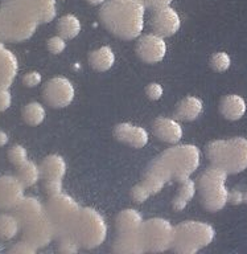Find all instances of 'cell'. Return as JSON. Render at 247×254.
<instances>
[{
    "label": "cell",
    "instance_id": "5bb4252c",
    "mask_svg": "<svg viewBox=\"0 0 247 254\" xmlns=\"http://www.w3.org/2000/svg\"><path fill=\"white\" fill-rule=\"evenodd\" d=\"M23 183L17 176H1L0 178V209H15L24 196Z\"/></svg>",
    "mask_w": 247,
    "mask_h": 254
},
{
    "label": "cell",
    "instance_id": "9a60e30c",
    "mask_svg": "<svg viewBox=\"0 0 247 254\" xmlns=\"http://www.w3.org/2000/svg\"><path fill=\"white\" fill-rule=\"evenodd\" d=\"M152 132L155 134L157 139L161 142L179 143L183 138V127L176 119L165 118V117H159L152 123Z\"/></svg>",
    "mask_w": 247,
    "mask_h": 254
},
{
    "label": "cell",
    "instance_id": "ba28073f",
    "mask_svg": "<svg viewBox=\"0 0 247 254\" xmlns=\"http://www.w3.org/2000/svg\"><path fill=\"white\" fill-rule=\"evenodd\" d=\"M81 206L78 202L65 193L52 196L47 204V213L54 228V236L62 237L72 233L73 225L76 222ZM72 236V234H70Z\"/></svg>",
    "mask_w": 247,
    "mask_h": 254
},
{
    "label": "cell",
    "instance_id": "e0dca14e",
    "mask_svg": "<svg viewBox=\"0 0 247 254\" xmlns=\"http://www.w3.org/2000/svg\"><path fill=\"white\" fill-rule=\"evenodd\" d=\"M19 71L16 56L0 41V86L9 87Z\"/></svg>",
    "mask_w": 247,
    "mask_h": 254
},
{
    "label": "cell",
    "instance_id": "9c48e42d",
    "mask_svg": "<svg viewBox=\"0 0 247 254\" xmlns=\"http://www.w3.org/2000/svg\"><path fill=\"white\" fill-rule=\"evenodd\" d=\"M142 242L146 252H164L173 244L175 226L168 220L155 217L143 221L139 229Z\"/></svg>",
    "mask_w": 247,
    "mask_h": 254
},
{
    "label": "cell",
    "instance_id": "d6a6232c",
    "mask_svg": "<svg viewBox=\"0 0 247 254\" xmlns=\"http://www.w3.org/2000/svg\"><path fill=\"white\" fill-rule=\"evenodd\" d=\"M149 196H152L151 192L148 190V188L144 186L143 183L136 184V186L131 190L132 200L135 202H138V204H143V202H146Z\"/></svg>",
    "mask_w": 247,
    "mask_h": 254
},
{
    "label": "cell",
    "instance_id": "4dcf8cb0",
    "mask_svg": "<svg viewBox=\"0 0 247 254\" xmlns=\"http://www.w3.org/2000/svg\"><path fill=\"white\" fill-rule=\"evenodd\" d=\"M8 159L13 166L19 167L28 160V152H27L24 146L15 144V146H12L8 150Z\"/></svg>",
    "mask_w": 247,
    "mask_h": 254
},
{
    "label": "cell",
    "instance_id": "f546056e",
    "mask_svg": "<svg viewBox=\"0 0 247 254\" xmlns=\"http://www.w3.org/2000/svg\"><path fill=\"white\" fill-rule=\"evenodd\" d=\"M231 65L230 56L226 52H215L210 57V66L215 71H226Z\"/></svg>",
    "mask_w": 247,
    "mask_h": 254
},
{
    "label": "cell",
    "instance_id": "cb8c5ba5",
    "mask_svg": "<svg viewBox=\"0 0 247 254\" xmlns=\"http://www.w3.org/2000/svg\"><path fill=\"white\" fill-rule=\"evenodd\" d=\"M142 224H143L142 214L136 209H131V208L122 210L116 217V229L119 233L138 232Z\"/></svg>",
    "mask_w": 247,
    "mask_h": 254
},
{
    "label": "cell",
    "instance_id": "4316f807",
    "mask_svg": "<svg viewBox=\"0 0 247 254\" xmlns=\"http://www.w3.org/2000/svg\"><path fill=\"white\" fill-rule=\"evenodd\" d=\"M17 178L24 187L35 186L41 178L40 166H37L35 162L27 160L21 166L17 167Z\"/></svg>",
    "mask_w": 247,
    "mask_h": 254
},
{
    "label": "cell",
    "instance_id": "44dd1931",
    "mask_svg": "<svg viewBox=\"0 0 247 254\" xmlns=\"http://www.w3.org/2000/svg\"><path fill=\"white\" fill-rule=\"evenodd\" d=\"M112 250L120 254H139L146 252L139 230L131 233H119V237L114 242Z\"/></svg>",
    "mask_w": 247,
    "mask_h": 254
},
{
    "label": "cell",
    "instance_id": "f1b7e54d",
    "mask_svg": "<svg viewBox=\"0 0 247 254\" xmlns=\"http://www.w3.org/2000/svg\"><path fill=\"white\" fill-rule=\"evenodd\" d=\"M45 117H47V111L44 106L39 102L28 103L23 109V119L29 126H39L44 122Z\"/></svg>",
    "mask_w": 247,
    "mask_h": 254
},
{
    "label": "cell",
    "instance_id": "60d3db41",
    "mask_svg": "<svg viewBox=\"0 0 247 254\" xmlns=\"http://www.w3.org/2000/svg\"><path fill=\"white\" fill-rule=\"evenodd\" d=\"M243 197L245 194H242L238 190H233V193H229V201L233 202V204H239V202L243 201Z\"/></svg>",
    "mask_w": 247,
    "mask_h": 254
},
{
    "label": "cell",
    "instance_id": "484cf974",
    "mask_svg": "<svg viewBox=\"0 0 247 254\" xmlns=\"http://www.w3.org/2000/svg\"><path fill=\"white\" fill-rule=\"evenodd\" d=\"M196 194V183L192 180L191 178L185 179L184 182H181L180 190L177 192L175 197H173V202L172 205L176 210H183L185 206L191 202V200L195 197Z\"/></svg>",
    "mask_w": 247,
    "mask_h": 254
},
{
    "label": "cell",
    "instance_id": "d4e9b609",
    "mask_svg": "<svg viewBox=\"0 0 247 254\" xmlns=\"http://www.w3.org/2000/svg\"><path fill=\"white\" fill-rule=\"evenodd\" d=\"M81 28H82V25H81L80 19L72 13L62 16L57 23V32L65 40H72L77 37L80 35Z\"/></svg>",
    "mask_w": 247,
    "mask_h": 254
},
{
    "label": "cell",
    "instance_id": "277c9868",
    "mask_svg": "<svg viewBox=\"0 0 247 254\" xmlns=\"http://www.w3.org/2000/svg\"><path fill=\"white\" fill-rule=\"evenodd\" d=\"M206 156L211 166L227 174H239L247 168V138L213 140L206 146Z\"/></svg>",
    "mask_w": 247,
    "mask_h": 254
},
{
    "label": "cell",
    "instance_id": "7bdbcfd3",
    "mask_svg": "<svg viewBox=\"0 0 247 254\" xmlns=\"http://www.w3.org/2000/svg\"><path fill=\"white\" fill-rule=\"evenodd\" d=\"M106 0H88L89 4H93V5H99V4H104Z\"/></svg>",
    "mask_w": 247,
    "mask_h": 254
},
{
    "label": "cell",
    "instance_id": "ac0fdd59",
    "mask_svg": "<svg viewBox=\"0 0 247 254\" xmlns=\"http://www.w3.org/2000/svg\"><path fill=\"white\" fill-rule=\"evenodd\" d=\"M27 8L39 23H49L56 16V0H12Z\"/></svg>",
    "mask_w": 247,
    "mask_h": 254
},
{
    "label": "cell",
    "instance_id": "ee69618b",
    "mask_svg": "<svg viewBox=\"0 0 247 254\" xmlns=\"http://www.w3.org/2000/svg\"><path fill=\"white\" fill-rule=\"evenodd\" d=\"M243 200L247 202V190H246V193H245V197H243Z\"/></svg>",
    "mask_w": 247,
    "mask_h": 254
},
{
    "label": "cell",
    "instance_id": "83f0119b",
    "mask_svg": "<svg viewBox=\"0 0 247 254\" xmlns=\"http://www.w3.org/2000/svg\"><path fill=\"white\" fill-rule=\"evenodd\" d=\"M21 225L16 214H0V240H12L17 236Z\"/></svg>",
    "mask_w": 247,
    "mask_h": 254
},
{
    "label": "cell",
    "instance_id": "5b68a950",
    "mask_svg": "<svg viewBox=\"0 0 247 254\" xmlns=\"http://www.w3.org/2000/svg\"><path fill=\"white\" fill-rule=\"evenodd\" d=\"M214 228L206 222L184 221L175 226L172 248L176 253H197L214 240Z\"/></svg>",
    "mask_w": 247,
    "mask_h": 254
},
{
    "label": "cell",
    "instance_id": "ab89813d",
    "mask_svg": "<svg viewBox=\"0 0 247 254\" xmlns=\"http://www.w3.org/2000/svg\"><path fill=\"white\" fill-rule=\"evenodd\" d=\"M172 1H173V0H146V3L144 4L155 11V9H160V8L169 7L172 4Z\"/></svg>",
    "mask_w": 247,
    "mask_h": 254
},
{
    "label": "cell",
    "instance_id": "836d02e7",
    "mask_svg": "<svg viewBox=\"0 0 247 254\" xmlns=\"http://www.w3.org/2000/svg\"><path fill=\"white\" fill-rule=\"evenodd\" d=\"M65 48H66V41L60 35L53 36V37L48 40V51L52 55H60V53L65 51Z\"/></svg>",
    "mask_w": 247,
    "mask_h": 254
},
{
    "label": "cell",
    "instance_id": "1f68e13d",
    "mask_svg": "<svg viewBox=\"0 0 247 254\" xmlns=\"http://www.w3.org/2000/svg\"><path fill=\"white\" fill-rule=\"evenodd\" d=\"M58 240H60L58 250H60L61 253L72 254V253H77V252H78V242L74 240V237H73V236H70V234H66V236L58 237Z\"/></svg>",
    "mask_w": 247,
    "mask_h": 254
},
{
    "label": "cell",
    "instance_id": "3957f363",
    "mask_svg": "<svg viewBox=\"0 0 247 254\" xmlns=\"http://www.w3.org/2000/svg\"><path fill=\"white\" fill-rule=\"evenodd\" d=\"M39 24L36 17L19 3L5 0L0 5V41L3 43H17L29 39Z\"/></svg>",
    "mask_w": 247,
    "mask_h": 254
},
{
    "label": "cell",
    "instance_id": "8fae6325",
    "mask_svg": "<svg viewBox=\"0 0 247 254\" xmlns=\"http://www.w3.org/2000/svg\"><path fill=\"white\" fill-rule=\"evenodd\" d=\"M76 90L73 83L65 77H53L45 83L43 97L45 102L54 109H64L73 102Z\"/></svg>",
    "mask_w": 247,
    "mask_h": 254
},
{
    "label": "cell",
    "instance_id": "d590c367",
    "mask_svg": "<svg viewBox=\"0 0 247 254\" xmlns=\"http://www.w3.org/2000/svg\"><path fill=\"white\" fill-rule=\"evenodd\" d=\"M146 94H147L148 98L152 99V101H157V99H160L163 97L164 89L160 83L151 82L148 83L147 87H146Z\"/></svg>",
    "mask_w": 247,
    "mask_h": 254
},
{
    "label": "cell",
    "instance_id": "2e32d148",
    "mask_svg": "<svg viewBox=\"0 0 247 254\" xmlns=\"http://www.w3.org/2000/svg\"><path fill=\"white\" fill-rule=\"evenodd\" d=\"M114 135L119 142L127 143L134 148H142L148 143V132L146 128L132 123H119L114 128Z\"/></svg>",
    "mask_w": 247,
    "mask_h": 254
},
{
    "label": "cell",
    "instance_id": "74e56055",
    "mask_svg": "<svg viewBox=\"0 0 247 254\" xmlns=\"http://www.w3.org/2000/svg\"><path fill=\"white\" fill-rule=\"evenodd\" d=\"M41 79H43V77L39 71H29L23 77V83L27 87H35L40 85Z\"/></svg>",
    "mask_w": 247,
    "mask_h": 254
},
{
    "label": "cell",
    "instance_id": "b9f144b4",
    "mask_svg": "<svg viewBox=\"0 0 247 254\" xmlns=\"http://www.w3.org/2000/svg\"><path fill=\"white\" fill-rule=\"evenodd\" d=\"M8 143V135L4 131H0V147L5 146Z\"/></svg>",
    "mask_w": 247,
    "mask_h": 254
},
{
    "label": "cell",
    "instance_id": "7c38bea8",
    "mask_svg": "<svg viewBox=\"0 0 247 254\" xmlns=\"http://www.w3.org/2000/svg\"><path fill=\"white\" fill-rule=\"evenodd\" d=\"M136 53L144 63H160L167 55V43L163 36L156 33L143 35L136 43Z\"/></svg>",
    "mask_w": 247,
    "mask_h": 254
},
{
    "label": "cell",
    "instance_id": "603a6c76",
    "mask_svg": "<svg viewBox=\"0 0 247 254\" xmlns=\"http://www.w3.org/2000/svg\"><path fill=\"white\" fill-rule=\"evenodd\" d=\"M89 64L98 71L110 70L115 64V55L110 47H100L89 55Z\"/></svg>",
    "mask_w": 247,
    "mask_h": 254
},
{
    "label": "cell",
    "instance_id": "8d00e7d4",
    "mask_svg": "<svg viewBox=\"0 0 247 254\" xmlns=\"http://www.w3.org/2000/svg\"><path fill=\"white\" fill-rule=\"evenodd\" d=\"M37 250V248L32 245V244H29L28 241H24V242H19L16 244L15 246L11 248V253H15V254H32L35 253Z\"/></svg>",
    "mask_w": 247,
    "mask_h": 254
},
{
    "label": "cell",
    "instance_id": "d6986e66",
    "mask_svg": "<svg viewBox=\"0 0 247 254\" xmlns=\"http://www.w3.org/2000/svg\"><path fill=\"white\" fill-rule=\"evenodd\" d=\"M246 101L238 94L225 95L219 103V111L223 118L229 121H238L246 114Z\"/></svg>",
    "mask_w": 247,
    "mask_h": 254
},
{
    "label": "cell",
    "instance_id": "7a4b0ae2",
    "mask_svg": "<svg viewBox=\"0 0 247 254\" xmlns=\"http://www.w3.org/2000/svg\"><path fill=\"white\" fill-rule=\"evenodd\" d=\"M146 4L142 0H106L100 9V20L115 36L132 40L144 27Z\"/></svg>",
    "mask_w": 247,
    "mask_h": 254
},
{
    "label": "cell",
    "instance_id": "7402d4cb",
    "mask_svg": "<svg viewBox=\"0 0 247 254\" xmlns=\"http://www.w3.org/2000/svg\"><path fill=\"white\" fill-rule=\"evenodd\" d=\"M41 178L44 180L48 179H56V180H62V178L66 174V163L64 158L57 154H52L41 162L40 164Z\"/></svg>",
    "mask_w": 247,
    "mask_h": 254
},
{
    "label": "cell",
    "instance_id": "30bf717a",
    "mask_svg": "<svg viewBox=\"0 0 247 254\" xmlns=\"http://www.w3.org/2000/svg\"><path fill=\"white\" fill-rule=\"evenodd\" d=\"M20 225L24 233L25 241L32 244L37 249L48 245L54 236V228L47 213V209L28 220L21 221Z\"/></svg>",
    "mask_w": 247,
    "mask_h": 254
},
{
    "label": "cell",
    "instance_id": "4fadbf2b",
    "mask_svg": "<svg viewBox=\"0 0 247 254\" xmlns=\"http://www.w3.org/2000/svg\"><path fill=\"white\" fill-rule=\"evenodd\" d=\"M151 27L156 35L169 37L179 32L181 27V19L177 11L169 5L153 11L151 16Z\"/></svg>",
    "mask_w": 247,
    "mask_h": 254
},
{
    "label": "cell",
    "instance_id": "52a82bcc",
    "mask_svg": "<svg viewBox=\"0 0 247 254\" xmlns=\"http://www.w3.org/2000/svg\"><path fill=\"white\" fill-rule=\"evenodd\" d=\"M227 172L211 166L198 179V190L202 205L210 212L221 210L229 201L226 188Z\"/></svg>",
    "mask_w": 247,
    "mask_h": 254
},
{
    "label": "cell",
    "instance_id": "f6af8a7d",
    "mask_svg": "<svg viewBox=\"0 0 247 254\" xmlns=\"http://www.w3.org/2000/svg\"><path fill=\"white\" fill-rule=\"evenodd\" d=\"M142 1H143V3H146V0H142Z\"/></svg>",
    "mask_w": 247,
    "mask_h": 254
},
{
    "label": "cell",
    "instance_id": "f35d334b",
    "mask_svg": "<svg viewBox=\"0 0 247 254\" xmlns=\"http://www.w3.org/2000/svg\"><path fill=\"white\" fill-rule=\"evenodd\" d=\"M11 102H12V97L8 87L0 86V111L7 110L11 106Z\"/></svg>",
    "mask_w": 247,
    "mask_h": 254
},
{
    "label": "cell",
    "instance_id": "ffe728a7",
    "mask_svg": "<svg viewBox=\"0 0 247 254\" xmlns=\"http://www.w3.org/2000/svg\"><path fill=\"white\" fill-rule=\"evenodd\" d=\"M203 110L202 101L197 97L189 95L177 103L175 110L176 118L184 122H192L198 118Z\"/></svg>",
    "mask_w": 247,
    "mask_h": 254
},
{
    "label": "cell",
    "instance_id": "8992f818",
    "mask_svg": "<svg viewBox=\"0 0 247 254\" xmlns=\"http://www.w3.org/2000/svg\"><path fill=\"white\" fill-rule=\"evenodd\" d=\"M70 234L78 242V245L86 249H94L106 240L107 225L98 210L81 208Z\"/></svg>",
    "mask_w": 247,
    "mask_h": 254
},
{
    "label": "cell",
    "instance_id": "e575fe53",
    "mask_svg": "<svg viewBox=\"0 0 247 254\" xmlns=\"http://www.w3.org/2000/svg\"><path fill=\"white\" fill-rule=\"evenodd\" d=\"M45 192L52 197L62 192V180H56V179H48L44 180Z\"/></svg>",
    "mask_w": 247,
    "mask_h": 254
},
{
    "label": "cell",
    "instance_id": "6da1fadb",
    "mask_svg": "<svg viewBox=\"0 0 247 254\" xmlns=\"http://www.w3.org/2000/svg\"><path fill=\"white\" fill-rule=\"evenodd\" d=\"M201 154L193 144H180L168 148L151 163L143 178V184L151 194L161 190L171 179L184 182L199 166Z\"/></svg>",
    "mask_w": 247,
    "mask_h": 254
}]
</instances>
